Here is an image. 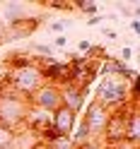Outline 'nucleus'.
I'll return each mask as SVG.
<instances>
[{"label":"nucleus","instance_id":"obj_17","mask_svg":"<svg viewBox=\"0 0 140 149\" xmlns=\"http://www.w3.org/2000/svg\"><path fill=\"white\" fill-rule=\"evenodd\" d=\"M65 26H68V22L58 19V22H51V24H49V29H51V31H56V34H61V31H65Z\"/></svg>","mask_w":140,"mask_h":149},{"label":"nucleus","instance_id":"obj_9","mask_svg":"<svg viewBox=\"0 0 140 149\" xmlns=\"http://www.w3.org/2000/svg\"><path fill=\"white\" fill-rule=\"evenodd\" d=\"M85 99H87V89H80V87H72V84L61 87V104L68 111H72L75 116L85 108Z\"/></svg>","mask_w":140,"mask_h":149},{"label":"nucleus","instance_id":"obj_10","mask_svg":"<svg viewBox=\"0 0 140 149\" xmlns=\"http://www.w3.org/2000/svg\"><path fill=\"white\" fill-rule=\"evenodd\" d=\"M140 139V113H138V101H128L126 111V142L138 144Z\"/></svg>","mask_w":140,"mask_h":149},{"label":"nucleus","instance_id":"obj_4","mask_svg":"<svg viewBox=\"0 0 140 149\" xmlns=\"http://www.w3.org/2000/svg\"><path fill=\"white\" fill-rule=\"evenodd\" d=\"M109 116H111V111L109 108H104L101 104H97L94 99L87 104V108H85V118H82V123H85V127H87V132H89V137L97 139L101 137V132H104V127H106V120H109Z\"/></svg>","mask_w":140,"mask_h":149},{"label":"nucleus","instance_id":"obj_22","mask_svg":"<svg viewBox=\"0 0 140 149\" xmlns=\"http://www.w3.org/2000/svg\"><path fill=\"white\" fill-rule=\"evenodd\" d=\"M130 31H133V34L140 31V19H130Z\"/></svg>","mask_w":140,"mask_h":149},{"label":"nucleus","instance_id":"obj_19","mask_svg":"<svg viewBox=\"0 0 140 149\" xmlns=\"http://www.w3.org/2000/svg\"><path fill=\"white\" fill-rule=\"evenodd\" d=\"M89 48H92V41H87V39H82V41L77 43V51H80V53H85V55L89 53Z\"/></svg>","mask_w":140,"mask_h":149},{"label":"nucleus","instance_id":"obj_14","mask_svg":"<svg viewBox=\"0 0 140 149\" xmlns=\"http://www.w3.org/2000/svg\"><path fill=\"white\" fill-rule=\"evenodd\" d=\"M72 7H75V10H80V12H85V15H89V17H94V15L99 12V7H97L94 3H75Z\"/></svg>","mask_w":140,"mask_h":149},{"label":"nucleus","instance_id":"obj_1","mask_svg":"<svg viewBox=\"0 0 140 149\" xmlns=\"http://www.w3.org/2000/svg\"><path fill=\"white\" fill-rule=\"evenodd\" d=\"M27 113H29V99L17 94L5 79H0V125L20 132L27 125Z\"/></svg>","mask_w":140,"mask_h":149},{"label":"nucleus","instance_id":"obj_12","mask_svg":"<svg viewBox=\"0 0 140 149\" xmlns=\"http://www.w3.org/2000/svg\"><path fill=\"white\" fill-rule=\"evenodd\" d=\"M46 144H49V149H75V144H72V139H70V137H63V135L53 137L51 142H46Z\"/></svg>","mask_w":140,"mask_h":149},{"label":"nucleus","instance_id":"obj_8","mask_svg":"<svg viewBox=\"0 0 140 149\" xmlns=\"http://www.w3.org/2000/svg\"><path fill=\"white\" fill-rule=\"evenodd\" d=\"M75 123H77V116L68 111L65 106L56 108L51 113V127L56 130V135H63V137H70L72 130H75Z\"/></svg>","mask_w":140,"mask_h":149},{"label":"nucleus","instance_id":"obj_21","mask_svg":"<svg viewBox=\"0 0 140 149\" xmlns=\"http://www.w3.org/2000/svg\"><path fill=\"white\" fill-rule=\"evenodd\" d=\"M97 24H101V15H94L87 19V26H97Z\"/></svg>","mask_w":140,"mask_h":149},{"label":"nucleus","instance_id":"obj_6","mask_svg":"<svg viewBox=\"0 0 140 149\" xmlns=\"http://www.w3.org/2000/svg\"><path fill=\"white\" fill-rule=\"evenodd\" d=\"M126 111H128V104L116 108V111H111V116L106 120V127H104V132H101L106 147H114V144L126 139Z\"/></svg>","mask_w":140,"mask_h":149},{"label":"nucleus","instance_id":"obj_13","mask_svg":"<svg viewBox=\"0 0 140 149\" xmlns=\"http://www.w3.org/2000/svg\"><path fill=\"white\" fill-rule=\"evenodd\" d=\"M17 132H12V130H7L5 125H0V149H7L12 142H15Z\"/></svg>","mask_w":140,"mask_h":149},{"label":"nucleus","instance_id":"obj_5","mask_svg":"<svg viewBox=\"0 0 140 149\" xmlns=\"http://www.w3.org/2000/svg\"><path fill=\"white\" fill-rule=\"evenodd\" d=\"M29 106L41 108V111H46V113H53L56 108L63 106V104H61V87L44 82V84L29 96Z\"/></svg>","mask_w":140,"mask_h":149},{"label":"nucleus","instance_id":"obj_18","mask_svg":"<svg viewBox=\"0 0 140 149\" xmlns=\"http://www.w3.org/2000/svg\"><path fill=\"white\" fill-rule=\"evenodd\" d=\"M53 48H65V46H68V39H65V34H58V36H56V39H53Z\"/></svg>","mask_w":140,"mask_h":149},{"label":"nucleus","instance_id":"obj_23","mask_svg":"<svg viewBox=\"0 0 140 149\" xmlns=\"http://www.w3.org/2000/svg\"><path fill=\"white\" fill-rule=\"evenodd\" d=\"M101 34H104L106 39H116V36H118V34H116L114 29H101Z\"/></svg>","mask_w":140,"mask_h":149},{"label":"nucleus","instance_id":"obj_7","mask_svg":"<svg viewBox=\"0 0 140 149\" xmlns=\"http://www.w3.org/2000/svg\"><path fill=\"white\" fill-rule=\"evenodd\" d=\"M41 19L44 17H24V19L15 22V24H7L5 26V41H20V39L32 36L41 26Z\"/></svg>","mask_w":140,"mask_h":149},{"label":"nucleus","instance_id":"obj_3","mask_svg":"<svg viewBox=\"0 0 140 149\" xmlns=\"http://www.w3.org/2000/svg\"><path fill=\"white\" fill-rule=\"evenodd\" d=\"M97 104H101L109 111H116L121 106H126L130 101V82H126L123 77H104L97 87Z\"/></svg>","mask_w":140,"mask_h":149},{"label":"nucleus","instance_id":"obj_2","mask_svg":"<svg viewBox=\"0 0 140 149\" xmlns=\"http://www.w3.org/2000/svg\"><path fill=\"white\" fill-rule=\"evenodd\" d=\"M7 84H10L17 94H22L29 99L36 89L44 84V74H41V68L34 63V58L24 65H17V68H7L5 77H3Z\"/></svg>","mask_w":140,"mask_h":149},{"label":"nucleus","instance_id":"obj_11","mask_svg":"<svg viewBox=\"0 0 140 149\" xmlns=\"http://www.w3.org/2000/svg\"><path fill=\"white\" fill-rule=\"evenodd\" d=\"M3 15H5L7 24H15V22H20V19L27 17V7H24L22 3H7V5L3 7Z\"/></svg>","mask_w":140,"mask_h":149},{"label":"nucleus","instance_id":"obj_20","mask_svg":"<svg viewBox=\"0 0 140 149\" xmlns=\"http://www.w3.org/2000/svg\"><path fill=\"white\" fill-rule=\"evenodd\" d=\"M75 149H104V147H101L99 142H94V139H92V142H85V144H80V147H75Z\"/></svg>","mask_w":140,"mask_h":149},{"label":"nucleus","instance_id":"obj_16","mask_svg":"<svg viewBox=\"0 0 140 149\" xmlns=\"http://www.w3.org/2000/svg\"><path fill=\"white\" fill-rule=\"evenodd\" d=\"M130 58H133V48L123 46V48H121V53H118V60H121V63H128Z\"/></svg>","mask_w":140,"mask_h":149},{"label":"nucleus","instance_id":"obj_15","mask_svg":"<svg viewBox=\"0 0 140 149\" xmlns=\"http://www.w3.org/2000/svg\"><path fill=\"white\" fill-rule=\"evenodd\" d=\"M46 7H51V10H63V12H72L75 10L72 3H46Z\"/></svg>","mask_w":140,"mask_h":149},{"label":"nucleus","instance_id":"obj_24","mask_svg":"<svg viewBox=\"0 0 140 149\" xmlns=\"http://www.w3.org/2000/svg\"><path fill=\"white\" fill-rule=\"evenodd\" d=\"M0 43H5V24L0 22Z\"/></svg>","mask_w":140,"mask_h":149}]
</instances>
